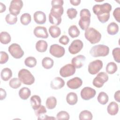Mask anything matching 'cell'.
<instances>
[{
	"mask_svg": "<svg viewBox=\"0 0 120 120\" xmlns=\"http://www.w3.org/2000/svg\"><path fill=\"white\" fill-rule=\"evenodd\" d=\"M120 91L119 90L115 92L114 98L115 100L118 102H120Z\"/></svg>",
	"mask_w": 120,
	"mask_h": 120,
	"instance_id": "obj_47",
	"label": "cell"
},
{
	"mask_svg": "<svg viewBox=\"0 0 120 120\" xmlns=\"http://www.w3.org/2000/svg\"><path fill=\"white\" fill-rule=\"evenodd\" d=\"M108 80V76L105 72L99 73L96 77L93 79L92 83L93 85L97 88L102 87L104 83Z\"/></svg>",
	"mask_w": 120,
	"mask_h": 120,
	"instance_id": "obj_9",
	"label": "cell"
},
{
	"mask_svg": "<svg viewBox=\"0 0 120 120\" xmlns=\"http://www.w3.org/2000/svg\"><path fill=\"white\" fill-rule=\"evenodd\" d=\"M5 20L7 23L10 25H13L17 22V16L11 14H8L6 16Z\"/></svg>",
	"mask_w": 120,
	"mask_h": 120,
	"instance_id": "obj_38",
	"label": "cell"
},
{
	"mask_svg": "<svg viewBox=\"0 0 120 120\" xmlns=\"http://www.w3.org/2000/svg\"><path fill=\"white\" fill-rule=\"evenodd\" d=\"M0 76L2 80L7 81L12 76V72L9 68H4L1 71Z\"/></svg>",
	"mask_w": 120,
	"mask_h": 120,
	"instance_id": "obj_27",
	"label": "cell"
},
{
	"mask_svg": "<svg viewBox=\"0 0 120 120\" xmlns=\"http://www.w3.org/2000/svg\"><path fill=\"white\" fill-rule=\"evenodd\" d=\"M96 94V91L92 88L86 87L83 88L81 91V98L85 100H90L94 98Z\"/></svg>",
	"mask_w": 120,
	"mask_h": 120,
	"instance_id": "obj_14",
	"label": "cell"
},
{
	"mask_svg": "<svg viewBox=\"0 0 120 120\" xmlns=\"http://www.w3.org/2000/svg\"><path fill=\"white\" fill-rule=\"evenodd\" d=\"M49 32L53 38H57L60 36L61 34L60 28L56 25L51 26L49 29Z\"/></svg>",
	"mask_w": 120,
	"mask_h": 120,
	"instance_id": "obj_28",
	"label": "cell"
},
{
	"mask_svg": "<svg viewBox=\"0 0 120 120\" xmlns=\"http://www.w3.org/2000/svg\"><path fill=\"white\" fill-rule=\"evenodd\" d=\"M85 59V57L84 55H78L72 59L71 63L75 68H80L83 66Z\"/></svg>",
	"mask_w": 120,
	"mask_h": 120,
	"instance_id": "obj_17",
	"label": "cell"
},
{
	"mask_svg": "<svg viewBox=\"0 0 120 120\" xmlns=\"http://www.w3.org/2000/svg\"><path fill=\"white\" fill-rule=\"evenodd\" d=\"M0 53V63L1 64L6 63L8 60V54L4 51H1Z\"/></svg>",
	"mask_w": 120,
	"mask_h": 120,
	"instance_id": "obj_43",
	"label": "cell"
},
{
	"mask_svg": "<svg viewBox=\"0 0 120 120\" xmlns=\"http://www.w3.org/2000/svg\"><path fill=\"white\" fill-rule=\"evenodd\" d=\"M18 76L21 82L24 84L30 85L35 82L34 76L26 69H21L18 72Z\"/></svg>",
	"mask_w": 120,
	"mask_h": 120,
	"instance_id": "obj_6",
	"label": "cell"
},
{
	"mask_svg": "<svg viewBox=\"0 0 120 120\" xmlns=\"http://www.w3.org/2000/svg\"><path fill=\"white\" fill-rule=\"evenodd\" d=\"M23 2L21 0H13L10 2L9 8L10 14L17 16L19 14L20 10L22 8Z\"/></svg>",
	"mask_w": 120,
	"mask_h": 120,
	"instance_id": "obj_8",
	"label": "cell"
},
{
	"mask_svg": "<svg viewBox=\"0 0 120 120\" xmlns=\"http://www.w3.org/2000/svg\"><path fill=\"white\" fill-rule=\"evenodd\" d=\"M54 64V61L50 57H45L42 60V66L45 69H49L51 68Z\"/></svg>",
	"mask_w": 120,
	"mask_h": 120,
	"instance_id": "obj_31",
	"label": "cell"
},
{
	"mask_svg": "<svg viewBox=\"0 0 120 120\" xmlns=\"http://www.w3.org/2000/svg\"><path fill=\"white\" fill-rule=\"evenodd\" d=\"M20 21L22 24L24 25H27L31 21V15L29 13H24L21 16Z\"/></svg>",
	"mask_w": 120,
	"mask_h": 120,
	"instance_id": "obj_36",
	"label": "cell"
},
{
	"mask_svg": "<svg viewBox=\"0 0 120 120\" xmlns=\"http://www.w3.org/2000/svg\"><path fill=\"white\" fill-rule=\"evenodd\" d=\"M49 52L53 56L56 58H60L64 55L65 50L62 46L58 44H53L50 46Z\"/></svg>",
	"mask_w": 120,
	"mask_h": 120,
	"instance_id": "obj_11",
	"label": "cell"
},
{
	"mask_svg": "<svg viewBox=\"0 0 120 120\" xmlns=\"http://www.w3.org/2000/svg\"><path fill=\"white\" fill-rule=\"evenodd\" d=\"M118 67L114 62H109L106 67V71L109 74H113L115 73L117 70Z\"/></svg>",
	"mask_w": 120,
	"mask_h": 120,
	"instance_id": "obj_35",
	"label": "cell"
},
{
	"mask_svg": "<svg viewBox=\"0 0 120 120\" xmlns=\"http://www.w3.org/2000/svg\"><path fill=\"white\" fill-rule=\"evenodd\" d=\"M84 36L91 44H95L98 43L101 38V34L93 28H89L85 30Z\"/></svg>",
	"mask_w": 120,
	"mask_h": 120,
	"instance_id": "obj_4",
	"label": "cell"
},
{
	"mask_svg": "<svg viewBox=\"0 0 120 120\" xmlns=\"http://www.w3.org/2000/svg\"><path fill=\"white\" fill-rule=\"evenodd\" d=\"M57 120H69V115L66 111H61L59 112L56 115Z\"/></svg>",
	"mask_w": 120,
	"mask_h": 120,
	"instance_id": "obj_40",
	"label": "cell"
},
{
	"mask_svg": "<svg viewBox=\"0 0 120 120\" xmlns=\"http://www.w3.org/2000/svg\"><path fill=\"white\" fill-rule=\"evenodd\" d=\"M31 95V91L27 87H23L21 88L19 91V96L20 98L23 100L27 99Z\"/></svg>",
	"mask_w": 120,
	"mask_h": 120,
	"instance_id": "obj_26",
	"label": "cell"
},
{
	"mask_svg": "<svg viewBox=\"0 0 120 120\" xmlns=\"http://www.w3.org/2000/svg\"><path fill=\"white\" fill-rule=\"evenodd\" d=\"M9 85L13 89H17L21 85V82L19 78H13L10 80Z\"/></svg>",
	"mask_w": 120,
	"mask_h": 120,
	"instance_id": "obj_39",
	"label": "cell"
},
{
	"mask_svg": "<svg viewBox=\"0 0 120 120\" xmlns=\"http://www.w3.org/2000/svg\"><path fill=\"white\" fill-rule=\"evenodd\" d=\"M67 14L69 19H73L76 17L77 15V11L75 8H70L67 10Z\"/></svg>",
	"mask_w": 120,
	"mask_h": 120,
	"instance_id": "obj_42",
	"label": "cell"
},
{
	"mask_svg": "<svg viewBox=\"0 0 120 120\" xmlns=\"http://www.w3.org/2000/svg\"><path fill=\"white\" fill-rule=\"evenodd\" d=\"M30 104L33 110H35L38 109L41 105V100L39 96L38 95H33L30 98Z\"/></svg>",
	"mask_w": 120,
	"mask_h": 120,
	"instance_id": "obj_21",
	"label": "cell"
},
{
	"mask_svg": "<svg viewBox=\"0 0 120 120\" xmlns=\"http://www.w3.org/2000/svg\"><path fill=\"white\" fill-rule=\"evenodd\" d=\"M70 2L74 6H78L81 3L80 0H70Z\"/></svg>",
	"mask_w": 120,
	"mask_h": 120,
	"instance_id": "obj_48",
	"label": "cell"
},
{
	"mask_svg": "<svg viewBox=\"0 0 120 120\" xmlns=\"http://www.w3.org/2000/svg\"><path fill=\"white\" fill-rule=\"evenodd\" d=\"M11 36L10 34L6 31H2L0 34V41L1 43L6 45L11 41Z\"/></svg>",
	"mask_w": 120,
	"mask_h": 120,
	"instance_id": "obj_29",
	"label": "cell"
},
{
	"mask_svg": "<svg viewBox=\"0 0 120 120\" xmlns=\"http://www.w3.org/2000/svg\"><path fill=\"white\" fill-rule=\"evenodd\" d=\"M80 19L79 21L78 24L82 30H86L90 24L91 14L88 9L83 8L82 9L80 13Z\"/></svg>",
	"mask_w": 120,
	"mask_h": 120,
	"instance_id": "obj_3",
	"label": "cell"
},
{
	"mask_svg": "<svg viewBox=\"0 0 120 120\" xmlns=\"http://www.w3.org/2000/svg\"><path fill=\"white\" fill-rule=\"evenodd\" d=\"M109 52V48L104 45H98L91 47L90 53L93 57H105Z\"/></svg>",
	"mask_w": 120,
	"mask_h": 120,
	"instance_id": "obj_5",
	"label": "cell"
},
{
	"mask_svg": "<svg viewBox=\"0 0 120 120\" xmlns=\"http://www.w3.org/2000/svg\"><path fill=\"white\" fill-rule=\"evenodd\" d=\"M65 85L64 81L60 77L54 78L51 82L50 86L53 90H58L62 88Z\"/></svg>",
	"mask_w": 120,
	"mask_h": 120,
	"instance_id": "obj_18",
	"label": "cell"
},
{
	"mask_svg": "<svg viewBox=\"0 0 120 120\" xmlns=\"http://www.w3.org/2000/svg\"><path fill=\"white\" fill-rule=\"evenodd\" d=\"M68 33L72 38H75L77 37L80 35V31L76 25H73L69 28Z\"/></svg>",
	"mask_w": 120,
	"mask_h": 120,
	"instance_id": "obj_32",
	"label": "cell"
},
{
	"mask_svg": "<svg viewBox=\"0 0 120 120\" xmlns=\"http://www.w3.org/2000/svg\"><path fill=\"white\" fill-rule=\"evenodd\" d=\"M64 1L62 0H53L51 2L52 8L49 15V22L52 24L59 25L61 22V15L63 14L62 7Z\"/></svg>",
	"mask_w": 120,
	"mask_h": 120,
	"instance_id": "obj_1",
	"label": "cell"
},
{
	"mask_svg": "<svg viewBox=\"0 0 120 120\" xmlns=\"http://www.w3.org/2000/svg\"><path fill=\"white\" fill-rule=\"evenodd\" d=\"M0 13H2L3 12H5L6 9V6L4 4H3L2 2H0Z\"/></svg>",
	"mask_w": 120,
	"mask_h": 120,
	"instance_id": "obj_49",
	"label": "cell"
},
{
	"mask_svg": "<svg viewBox=\"0 0 120 120\" xmlns=\"http://www.w3.org/2000/svg\"><path fill=\"white\" fill-rule=\"evenodd\" d=\"M103 62L97 60L90 62L88 65V72L91 75L97 74L103 68Z\"/></svg>",
	"mask_w": 120,
	"mask_h": 120,
	"instance_id": "obj_10",
	"label": "cell"
},
{
	"mask_svg": "<svg viewBox=\"0 0 120 120\" xmlns=\"http://www.w3.org/2000/svg\"><path fill=\"white\" fill-rule=\"evenodd\" d=\"M33 18L35 22L39 24H44L46 20L45 14L42 11H38L34 13Z\"/></svg>",
	"mask_w": 120,
	"mask_h": 120,
	"instance_id": "obj_19",
	"label": "cell"
},
{
	"mask_svg": "<svg viewBox=\"0 0 120 120\" xmlns=\"http://www.w3.org/2000/svg\"><path fill=\"white\" fill-rule=\"evenodd\" d=\"M113 15L115 20L119 22H120V8L118 7L113 12Z\"/></svg>",
	"mask_w": 120,
	"mask_h": 120,
	"instance_id": "obj_44",
	"label": "cell"
},
{
	"mask_svg": "<svg viewBox=\"0 0 120 120\" xmlns=\"http://www.w3.org/2000/svg\"><path fill=\"white\" fill-rule=\"evenodd\" d=\"M111 10L112 6L108 3H105L101 5L96 4L92 8L93 13L97 15L98 20L102 23H105L108 21Z\"/></svg>",
	"mask_w": 120,
	"mask_h": 120,
	"instance_id": "obj_2",
	"label": "cell"
},
{
	"mask_svg": "<svg viewBox=\"0 0 120 120\" xmlns=\"http://www.w3.org/2000/svg\"><path fill=\"white\" fill-rule=\"evenodd\" d=\"M56 104L57 99L53 96H51L48 98L46 100L45 105L48 109H54L56 107Z\"/></svg>",
	"mask_w": 120,
	"mask_h": 120,
	"instance_id": "obj_30",
	"label": "cell"
},
{
	"mask_svg": "<svg viewBox=\"0 0 120 120\" xmlns=\"http://www.w3.org/2000/svg\"><path fill=\"white\" fill-rule=\"evenodd\" d=\"M75 72V68L71 64H68L63 66L60 70V75L63 77H67L73 75Z\"/></svg>",
	"mask_w": 120,
	"mask_h": 120,
	"instance_id": "obj_12",
	"label": "cell"
},
{
	"mask_svg": "<svg viewBox=\"0 0 120 120\" xmlns=\"http://www.w3.org/2000/svg\"><path fill=\"white\" fill-rule=\"evenodd\" d=\"M107 31L108 33L111 35L116 34L119 31L118 25L114 22H111L107 27Z\"/></svg>",
	"mask_w": 120,
	"mask_h": 120,
	"instance_id": "obj_24",
	"label": "cell"
},
{
	"mask_svg": "<svg viewBox=\"0 0 120 120\" xmlns=\"http://www.w3.org/2000/svg\"><path fill=\"white\" fill-rule=\"evenodd\" d=\"M112 54L115 61L118 63L120 62V48L119 47H116L113 49L112 50Z\"/></svg>",
	"mask_w": 120,
	"mask_h": 120,
	"instance_id": "obj_41",
	"label": "cell"
},
{
	"mask_svg": "<svg viewBox=\"0 0 120 120\" xmlns=\"http://www.w3.org/2000/svg\"><path fill=\"white\" fill-rule=\"evenodd\" d=\"M8 52L15 59H20L24 55V52L20 45L16 43H13L8 47Z\"/></svg>",
	"mask_w": 120,
	"mask_h": 120,
	"instance_id": "obj_7",
	"label": "cell"
},
{
	"mask_svg": "<svg viewBox=\"0 0 120 120\" xmlns=\"http://www.w3.org/2000/svg\"><path fill=\"white\" fill-rule=\"evenodd\" d=\"M34 35L38 38H47L48 37V34L45 27L43 26H37L33 30Z\"/></svg>",
	"mask_w": 120,
	"mask_h": 120,
	"instance_id": "obj_15",
	"label": "cell"
},
{
	"mask_svg": "<svg viewBox=\"0 0 120 120\" xmlns=\"http://www.w3.org/2000/svg\"><path fill=\"white\" fill-rule=\"evenodd\" d=\"M37 60L33 57H28L24 60L25 65L29 68H33L37 65Z\"/></svg>",
	"mask_w": 120,
	"mask_h": 120,
	"instance_id": "obj_37",
	"label": "cell"
},
{
	"mask_svg": "<svg viewBox=\"0 0 120 120\" xmlns=\"http://www.w3.org/2000/svg\"><path fill=\"white\" fill-rule=\"evenodd\" d=\"M98 102L101 105H105L108 101L109 98L107 94L105 92H100L97 98Z\"/></svg>",
	"mask_w": 120,
	"mask_h": 120,
	"instance_id": "obj_33",
	"label": "cell"
},
{
	"mask_svg": "<svg viewBox=\"0 0 120 120\" xmlns=\"http://www.w3.org/2000/svg\"><path fill=\"white\" fill-rule=\"evenodd\" d=\"M46 112L47 111L45 107L42 105H41L38 109L35 110V114L38 117V119L39 120L53 119V117H48L47 115H45Z\"/></svg>",
	"mask_w": 120,
	"mask_h": 120,
	"instance_id": "obj_20",
	"label": "cell"
},
{
	"mask_svg": "<svg viewBox=\"0 0 120 120\" xmlns=\"http://www.w3.org/2000/svg\"><path fill=\"white\" fill-rule=\"evenodd\" d=\"M92 114L91 112L88 110H83L79 114L80 120H91L92 119Z\"/></svg>",
	"mask_w": 120,
	"mask_h": 120,
	"instance_id": "obj_34",
	"label": "cell"
},
{
	"mask_svg": "<svg viewBox=\"0 0 120 120\" xmlns=\"http://www.w3.org/2000/svg\"><path fill=\"white\" fill-rule=\"evenodd\" d=\"M107 110L108 113L111 115H115L118 112L119 105L116 102H112L107 106Z\"/></svg>",
	"mask_w": 120,
	"mask_h": 120,
	"instance_id": "obj_22",
	"label": "cell"
},
{
	"mask_svg": "<svg viewBox=\"0 0 120 120\" xmlns=\"http://www.w3.org/2000/svg\"><path fill=\"white\" fill-rule=\"evenodd\" d=\"M59 41L60 44L64 45H66L69 43V38L66 35H63L59 38Z\"/></svg>",
	"mask_w": 120,
	"mask_h": 120,
	"instance_id": "obj_45",
	"label": "cell"
},
{
	"mask_svg": "<svg viewBox=\"0 0 120 120\" xmlns=\"http://www.w3.org/2000/svg\"><path fill=\"white\" fill-rule=\"evenodd\" d=\"M67 102L70 105H74L78 101V97L76 94L75 92H69L66 97Z\"/></svg>",
	"mask_w": 120,
	"mask_h": 120,
	"instance_id": "obj_23",
	"label": "cell"
},
{
	"mask_svg": "<svg viewBox=\"0 0 120 120\" xmlns=\"http://www.w3.org/2000/svg\"><path fill=\"white\" fill-rule=\"evenodd\" d=\"M0 100H2L4 99L7 96V93L4 89H3L2 88H0Z\"/></svg>",
	"mask_w": 120,
	"mask_h": 120,
	"instance_id": "obj_46",
	"label": "cell"
},
{
	"mask_svg": "<svg viewBox=\"0 0 120 120\" xmlns=\"http://www.w3.org/2000/svg\"><path fill=\"white\" fill-rule=\"evenodd\" d=\"M83 46L82 42L80 39H75L72 41L68 47L69 52L72 54H75L80 52Z\"/></svg>",
	"mask_w": 120,
	"mask_h": 120,
	"instance_id": "obj_13",
	"label": "cell"
},
{
	"mask_svg": "<svg viewBox=\"0 0 120 120\" xmlns=\"http://www.w3.org/2000/svg\"><path fill=\"white\" fill-rule=\"evenodd\" d=\"M48 47V45L47 42L43 40H38L36 44V50L41 52H45L46 51Z\"/></svg>",
	"mask_w": 120,
	"mask_h": 120,
	"instance_id": "obj_25",
	"label": "cell"
},
{
	"mask_svg": "<svg viewBox=\"0 0 120 120\" xmlns=\"http://www.w3.org/2000/svg\"><path fill=\"white\" fill-rule=\"evenodd\" d=\"M82 84V79L78 77H75L70 79L67 82V86L70 89L75 90L80 88Z\"/></svg>",
	"mask_w": 120,
	"mask_h": 120,
	"instance_id": "obj_16",
	"label": "cell"
}]
</instances>
